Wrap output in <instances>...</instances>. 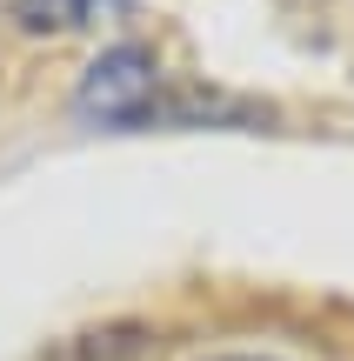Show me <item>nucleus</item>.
<instances>
[{"mask_svg": "<svg viewBox=\"0 0 354 361\" xmlns=\"http://www.w3.org/2000/svg\"><path fill=\"white\" fill-rule=\"evenodd\" d=\"M214 361H281V355H214Z\"/></svg>", "mask_w": 354, "mask_h": 361, "instance_id": "obj_3", "label": "nucleus"}, {"mask_svg": "<svg viewBox=\"0 0 354 361\" xmlns=\"http://www.w3.org/2000/svg\"><path fill=\"white\" fill-rule=\"evenodd\" d=\"M74 107L101 128H141L147 114H160V61L141 47V40H120L101 61L80 74Z\"/></svg>", "mask_w": 354, "mask_h": 361, "instance_id": "obj_1", "label": "nucleus"}, {"mask_svg": "<svg viewBox=\"0 0 354 361\" xmlns=\"http://www.w3.org/2000/svg\"><path fill=\"white\" fill-rule=\"evenodd\" d=\"M107 7H120V0H13V20L27 34H74V27L101 20Z\"/></svg>", "mask_w": 354, "mask_h": 361, "instance_id": "obj_2", "label": "nucleus"}]
</instances>
